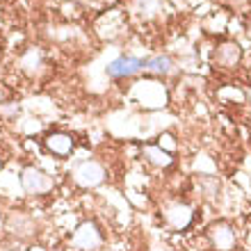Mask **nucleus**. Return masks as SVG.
<instances>
[{"label": "nucleus", "instance_id": "obj_1", "mask_svg": "<svg viewBox=\"0 0 251 251\" xmlns=\"http://www.w3.org/2000/svg\"><path fill=\"white\" fill-rule=\"evenodd\" d=\"M71 178L82 190H94V187H100L107 180V172L99 160H82L71 172Z\"/></svg>", "mask_w": 251, "mask_h": 251}, {"label": "nucleus", "instance_id": "obj_2", "mask_svg": "<svg viewBox=\"0 0 251 251\" xmlns=\"http://www.w3.org/2000/svg\"><path fill=\"white\" fill-rule=\"evenodd\" d=\"M19 180H21L23 192H25V194H32V197H41V194H48V192L55 190L53 176H48L44 169L32 167V165H27L21 169Z\"/></svg>", "mask_w": 251, "mask_h": 251}, {"label": "nucleus", "instance_id": "obj_3", "mask_svg": "<svg viewBox=\"0 0 251 251\" xmlns=\"http://www.w3.org/2000/svg\"><path fill=\"white\" fill-rule=\"evenodd\" d=\"M205 238L215 251H233L238 247V233L228 219H217L205 228Z\"/></svg>", "mask_w": 251, "mask_h": 251}, {"label": "nucleus", "instance_id": "obj_4", "mask_svg": "<svg viewBox=\"0 0 251 251\" xmlns=\"http://www.w3.org/2000/svg\"><path fill=\"white\" fill-rule=\"evenodd\" d=\"M162 219L172 231H185L194 219V210L185 201H172V203H165V208H162Z\"/></svg>", "mask_w": 251, "mask_h": 251}, {"label": "nucleus", "instance_id": "obj_5", "mask_svg": "<svg viewBox=\"0 0 251 251\" xmlns=\"http://www.w3.org/2000/svg\"><path fill=\"white\" fill-rule=\"evenodd\" d=\"M212 57H215V66L224 69V71H233V69L240 66L242 57H245V50H242V46L235 39H224L215 46V55Z\"/></svg>", "mask_w": 251, "mask_h": 251}, {"label": "nucleus", "instance_id": "obj_6", "mask_svg": "<svg viewBox=\"0 0 251 251\" xmlns=\"http://www.w3.org/2000/svg\"><path fill=\"white\" fill-rule=\"evenodd\" d=\"M71 245H73V249H78V251H96L103 245V233L99 231V226L94 224V222H82L73 231Z\"/></svg>", "mask_w": 251, "mask_h": 251}, {"label": "nucleus", "instance_id": "obj_7", "mask_svg": "<svg viewBox=\"0 0 251 251\" xmlns=\"http://www.w3.org/2000/svg\"><path fill=\"white\" fill-rule=\"evenodd\" d=\"M132 96L146 107H162L167 99L165 87L155 82V80H144V82H137L135 89H132Z\"/></svg>", "mask_w": 251, "mask_h": 251}, {"label": "nucleus", "instance_id": "obj_8", "mask_svg": "<svg viewBox=\"0 0 251 251\" xmlns=\"http://www.w3.org/2000/svg\"><path fill=\"white\" fill-rule=\"evenodd\" d=\"M107 75L114 80H124V78H132L137 75L139 71H144V60L139 57H132V55H121L117 60H112L107 64Z\"/></svg>", "mask_w": 251, "mask_h": 251}, {"label": "nucleus", "instance_id": "obj_9", "mask_svg": "<svg viewBox=\"0 0 251 251\" xmlns=\"http://www.w3.org/2000/svg\"><path fill=\"white\" fill-rule=\"evenodd\" d=\"M44 149L46 153L55 155V158H69L75 149V137L71 132H64V130H57V132H50L44 137Z\"/></svg>", "mask_w": 251, "mask_h": 251}, {"label": "nucleus", "instance_id": "obj_10", "mask_svg": "<svg viewBox=\"0 0 251 251\" xmlns=\"http://www.w3.org/2000/svg\"><path fill=\"white\" fill-rule=\"evenodd\" d=\"M7 231L12 233L14 238L27 240L37 233V224H34L32 217H27V215H23V212H12L9 219H7Z\"/></svg>", "mask_w": 251, "mask_h": 251}, {"label": "nucleus", "instance_id": "obj_11", "mask_svg": "<svg viewBox=\"0 0 251 251\" xmlns=\"http://www.w3.org/2000/svg\"><path fill=\"white\" fill-rule=\"evenodd\" d=\"M142 155H144V158L149 160L153 167H160V169H167V167L174 165L172 153L165 151V149H162V146H158V144H144V146H142Z\"/></svg>", "mask_w": 251, "mask_h": 251}, {"label": "nucleus", "instance_id": "obj_12", "mask_svg": "<svg viewBox=\"0 0 251 251\" xmlns=\"http://www.w3.org/2000/svg\"><path fill=\"white\" fill-rule=\"evenodd\" d=\"M144 71H151L155 75H169L174 73V60L169 55H153L144 60Z\"/></svg>", "mask_w": 251, "mask_h": 251}, {"label": "nucleus", "instance_id": "obj_13", "mask_svg": "<svg viewBox=\"0 0 251 251\" xmlns=\"http://www.w3.org/2000/svg\"><path fill=\"white\" fill-rule=\"evenodd\" d=\"M162 144H165V151H167V149L172 151L174 146H176V142H174L172 135H162V137H160V142H158V146H162Z\"/></svg>", "mask_w": 251, "mask_h": 251}, {"label": "nucleus", "instance_id": "obj_14", "mask_svg": "<svg viewBox=\"0 0 251 251\" xmlns=\"http://www.w3.org/2000/svg\"><path fill=\"white\" fill-rule=\"evenodd\" d=\"M226 2H228V5H231L233 9H245V7L249 5L251 0H226Z\"/></svg>", "mask_w": 251, "mask_h": 251}, {"label": "nucleus", "instance_id": "obj_15", "mask_svg": "<svg viewBox=\"0 0 251 251\" xmlns=\"http://www.w3.org/2000/svg\"><path fill=\"white\" fill-rule=\"evenodd\" d=\"M0 251H23L19 245H14V242H9V245H0Z\"/></svg>", "mask_w": 251, "mask_h": 251}, {"label": "nucleus", "instance_id": "obj_16", "mask_svg": "<svg viewBox=\"0 0 251 251\" xmlns=\"http://www.w3.org/2000/svg\"><path fill=\"white\" fill-rule=\"evenodd\" d=\"M25 251H44V247H39V245H34V247H30V249H25Z\"/></svg>", "mask_w": 251, "mask_h": 251}, {"label": "nucleus", "instance_id": "obj_17", "mask_svg": "<svg viewBox=\"0 0 251 251\" xmlns=\"http://www.w3.org/2000/svg\"><path fill=\"white\" fill-rule=\"evenodd\" d=\"M162 251H174V249H162Z\"/></svg>", "mask_w": 251, "mask_h": 251}, {"label": "nucleus", "instance_id": "obj_18", "mask_svg": "<svg viewBox=\"0 0 251 251\" xmlns=\"http://www.w3.org/2000/svg\"><path fill=\"white\" fill-rule=\"evenodd\" d=\"M247 96H249V99H251V92H249V94H247Z\"/></svg>", "mask_w": 251, "mask_h": 251}]
</instances>
